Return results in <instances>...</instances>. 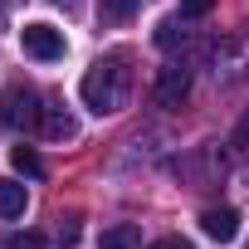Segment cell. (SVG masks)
Here are the masks:
<instances>
[{"mask_svg": "<svg viewBox=\"0 0 249 249\" xmlns=\"http://www.w3.org/2000/svg\"><path fill=\"white\" fill-rule=\"evenodd\" d=\"M78 93H83V107H88V112H98V117L122 112V107H127V93H132L127 54H107V59H98V64L83 73Z\"/></svg>", "mask_w": 249, "mask_h": 249, "instance_id": "cell-1", "label": "cell"}, {"mask_svg": "<svg viewBox=\"0 0 249 249\" xmlns=\"http://www.w3.org/2000/svg\"><path fill=\"white\" fill-rule=\"evenodd\" d=\"M39 93L30 88V83H10L5 93H0V122H5L10 132H20V127H39Z\"/></svg>", "mask_w": 249, "mask_h": 249, "instance_id": "cell-2", "label": "cell"}, {"mask_svg": "<svg viewBox=\"0 0 249 249\" xmlns=\"http://www.w3.org/2000/svg\"><path fill=\"white\" fill-rule=\"evenodd\" d=\"M20 44H25V54L30 59H39V64H54V59H64V30H54V25H44V20H35V25H25L20 30Z\"/></svg>", "mask_w": 249, "mask_h": 249, "instance_id": "cell-3", "label": "cell"}, {"mask_svg": "<svg viewBox=\"0 0 249 249\" xmlns=\"http://www.w3.org/2000/svg\"><path fill=\"white\" fill-rule=\"evenodd\" d=\"M244 73H249V25L215 49V78L234 83V78H244Z\"/></svg>", "mask_w": 249, "mask_h": 249, "instance_id": "cell-4", "label": "cell"}, {"mask_svg": "<svg viewBox=\"0 0 249 249\" xmlns=\"http://www.w3.org/2000/svg\"><path fill=\"white\" fill-rule=\"evenodd\" d=\"M39 132H44L49 142H73V137H78V122H73V112H69L64 103H44V112H39Z\"/></svg>", "mask_w": 249, "mask_h": 249, "instance_id": "cell-5", "label": "cell"}, {"mask_svg": "<svg viewBox=\"0 0 249 249\" xmlns=\"http://www.w3.org/2000/svg\"><path fill=\"white\" fill-rule=\"evenodd\" d=\"M186 93H191V73H186L181 64L161 69V78H157V103H161V107H181Z\"/></svg>", "mask_w": 249, "mask_h": 249, "instance_id": "cell-6", "label": "cell"}, {"mask_svg": "<svg viewBox=\"0 0 249 249\" xmlns=\"http://www.w3.org/2000/svg\"><path fill=\"white\" fill-rule=\"evenodd\" d=\"M200 230H205L210 239H220V244H230V239L239 234V215H234L230 205H220V210H205V215H200Z\"/></svg>", "mask_w": 249, "mask_h": 249, "instance_id": "cell-7", "label": "cell"}, {"mask_svg": "<svg viewBox=\"0 0 249 249\" xmlns=\"http://www.w3.org/2000/svg\"><path fill=\"white\" fill-rule=\"evenodd\" d=\"M98 249H142V234H137V225H112V230H103Z\"/></svg>", "mask_w": 249, "mask_h": 249, "instance_id": "cell-8", "label": "cell"}, {"mask_svg": "<svg viewBox=\"0 0 249 249\" xmlns=\"http://www.w3.org/2000/svg\"><path fill=\"white\" fill-rule=\"evenodd\" d=\"M137 5H142V0H98V25H122V20H132Z\"/></svg>", "mask_w": 249, "mask_h": 249, "instance_id": "cell-9", "label": "cell"}, {"mask_svg": "<svg viewBox=\"0 0 249 249\" xmlns=\"http://www.w3.org/2000/svg\"><path fill=\"white\" fill-rule=\"evenodd\" d=\"M25 186L20 181H0V215H5V220H15V215H25Z\"/></svg>", "mask_w": 249, "mask_h": 249, "instance_id": "cell-10", "label": "cell"}, {"mask_svg": "<svg viewBox=\"0 0 249 249\" xmlns=\"http://www.w3.org/2000/svg\"><path fill=\"white\" fill-rule=\"evenodd\" d=\"M10 161H15V171H25V176H39V171H44V166H39V157H35L30 147H15V152H10Z\"/></svg>", "mask_w": 249, "mask_h": 249, "instance_id": "cell-11", "label": "cell"}, {"mask_svg": "<svg viewBox=\"0 0 249 249\" xmlns=\"http://www.w3.org/2000/svg\"><path fill=\"white\" fill-rule=\"evenodd\" d=\"M5 249H44V234L20 230V234H10V239H5Z\"/></svg>", "mask_w": 249, "mask_h": 249, "instance_id": "cell-12", "label": "cell"}, {"mask_svg": "<svg viewBox=\"0 0 249 249\" xmlns=\"http://www.w3.org/2000/svg\"><path fill=\"white\" fill-rule=\"evenodd\" d=\"M215 10V0H181V20H205Z\"/></svg>", "mask_w": 249, "mask_h": 249, "instance_id": "cell-13", "label": "cell"}, {"mask_svg": "<svg viewBox=\"0 0 249 249\" xmlns=\"http://www.w3.org/2000/svg\"><path fill=\"white\" fill-rule=\"evenodd\" d=\"M230 152H234V157H249V117L234 127V137H230Z\"/></svg>", "mask_w": 249, "mask_h": 249, "instance_id": "cell-14", "label": "cell"}, {"mask_svg": "<svg viewBox=\"0 0 249 249\" xmlns=\"http://www.w3.org/2000/svg\"><path fill=\"white\" fill-rule=\"evenodd\" d=\"M176 39H181V35H176V20H161V25H157V44H161V49H176Z\"/></svg>", "mask_w": 249, "mask_h": 249, "instance_id": "cell-15", "label": "cell"}, {"mask_svg": "<svg viewBox=\"0 0 249 249\" xmlns=\"http://www.w3.org/2000/svg\"><path fill=\"white\" fill-rule=\"evenodd\" d=\"M152 249H191V244H186V239H176V234H166V239H157Z\"/></svg>", "mask_w": 249, "mask_h": 249, "instance_id": "cell-16", "label": "cell"}]
</instances>
